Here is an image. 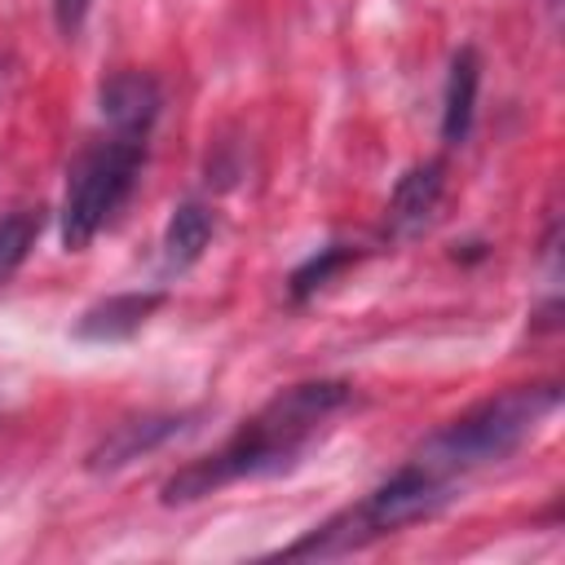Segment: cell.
Returning a JSON list of instances; mask_svg holds the SVG:
<instances>
[{"instance_id":"cell-3","label":"cell","mask_w":565,"mask_h":565,"mask_svg":"<svg viewBox=\"0 0 565 565\" xmlns=\"http://www.w3.org/2000/svg\"><path fill=\"white\" fill-rule=\"evenodd\" d=\"M141 150L146 141L132 137H106L93 150H84L71 163L66 177V199H62V243L66 252H79L97 238V230L124 207V199L137 185L141 172Z\"/></svg>"},{"instance_id":"cell-7","label":"cell","mask_w":565,"mask_h":565,"mask_svg":"<svg viewBox=\"0 0 565 565\" xmlns=\"http://www.w3.org/2000/svg\"><path fill=\"white\" fill-rule=\"evenodd\" d=\"M477 88H481V57H477V49H459L450 57L446 106H441V137H446V146H459L468 137L472 115H477Z\"/></svg>"},{"instance_id":"cell-10","label":"cell","mask_w":565,"mask_h":565,"mask_svg":"<svg viewBox=\"0 0 565 565\" xmlns=\"http://www.w3.org/2000/svg\"><path fill=\"white\" fill-rule=\"evenodd\" d=\"M181 428V419H172V415H146V419H128V424H119L97 450H93V468H119V463H128V459H137L141 450H150V446H159L163 437H172Z\"/></svg>"},{"instance_id":"cell-12","label":"cell","mask_w":565,"mask_h":565,"mask_svg":"<svg viewBox=\"0 0 565 565\" xmlns=\"http://www.w3.org/2000/svg\"><path fill=\"white\" fill-rule=\"evenodd\" d=\"M349 260H353V252H344V247H327V252H322V256H313L305 269H296L291 291L305 300L309 291H318V287H322V282H327V278H331L340 265H349Z\"/></svg>"},{"instance_id":"cell-9","label":"cell","mask_w":565,"mask_h":565,"mask_svg":"<svg viewBox=\"0 0 565 565\" xmlns=\"http://www.w3.org/2000/svg\"><path fill=\"white\" fill-rule=\"evenodd\" d=\"M212 230H216V221L203 203H181L163 230V269L168 274L190 269L203 256V247L212 243Z\"/></svg>"},{"instance_id":"cell-5","label":"cell","mask_w":565,"mask_h":565,"mask_svg":"<svg viewBox=\"0 0 565 565\" xmlns=\"http://www.w3.org/2000/svg\"><path fill=\"white\" fill-rule=\"evenodd\" d=\"M159 106H163L159 79L146 71H115L102 84V119L110 124L115 137L146 141L150 124L159 119Z\"/></svg>"},{"instance_id":"cell-4","label":"cell","mask_w":565,"mask_h":565,"mask_svg":"<svg viewBox=\"0 0 565 565\" xmlns=\"http://www.w3.org/2000/svg\"><path fill=\"white\" fill-rule=\"evenodd\" d=\"M450 490H455V481L428 472L424 463H406V468H397L366 503H358L353 512H358L366 539H375V534L402 530V525H411V521H419V516H433V512L450 499Z\"/></svg>"},{"instance_id":"cell-2","label":"cell","mask_w":565,"mask_h":565,"mask_svg":"<svg viewBox=\"0 0 565 565\" xmlns=\"http://www.w3.org/2000/svg\"><path fill=\"white\" fill-rule=\"evenodd\" d=\"M556 402H561V393L552 384H521L499 397H486L472 411H463L459 419H450L437 437H428L424 450L415 455V463H424L428 472H437L446 481H455L459 472L499 463L556 411Z\"/></svg>"},{"instance_id":"cell-8","label":"cell","mask_w":565,"mask_h":565,"mask_svg":"<svg viewBox=\"0 0 565 565\" xmlns=\"http://www.w3.org/2000/svg\"><path fill=\"white\" fill-rule=\"evenodd\" d=\"M437 199H441V163H419V168H411V172L393 185L388 225H393L397 234H415L419 225H428Z\"/></svg>"},{"instance_id":"cell-13","label":"cell","mask_w":565,"mask_h":565,"mask_svg":"<svg viewBox=\"0 0 565 565\" xmlns=\"http://www.w3.org/2000/svg\"><path fill=\"white\" fill-rule=\"evenodd\" d=\"M88 4H93V0H53L57 31H62L66 40H75V35H79V26H84V18H88Z\"/></svg>"},{"instance_id":"cell-1","label":"cell","mask_w":565,"mask_h":565,"mask_svg":"<svg viewBox=\"0 0 565 565\" xmlns=\"http://www.w3.org/2000/svg\"><path fill=\"white\" fill-rule=\"evenodd\" d=\"M344 402H349V384H340V380H313V384L282 388L216 455H203V459L185 463L177 477H168L163 481V503H190V499H203V494H212L230 481L265 477V472L287 468L305 450V441Z\"/></svg>"},{"instance_id":"cell-11","label":"cell","mask_w":565,"mask_h":565,"mask_svg":"<svg viewBox=\"0 0 565 565\" xmlns=\"http://www.w3.org/2000/svg\"><path fill=\"white\" fill-rule=\"evenodd\" d=\"M35 238H40V207H22L0 221V282L26 260Z\"/></svg>"},{"instance_id":"cell-6","label":"cell","mask_w":565,"mask_h":565,"mask_svg":"<svg viewBox=\"0 0 565 565\" xmlns=\"http://www.w3.org/2000/svg\"><path fill=\"white\" fill-rule=\"evenodd\" d=\"M163 305V291H124V296H110V300H102V305H93L84 318H79V327H75V335L79 340H128L132 331H141V322L154 313Z\"/></svg>"}]
</instances>
